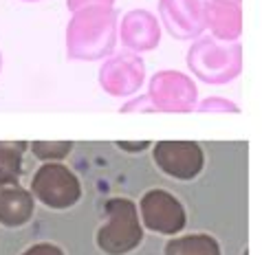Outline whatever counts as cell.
<instances>
[{"label": "cell", "instance_id": "cell-1", "mask_svg": "<svg viewBox=\"0 0 262 255\" xmlns=\"http://www.w3.org/2000/svg\"><path fill=\"white\" fill-rule=\"evenodd\" d=\"M106 222L95 233V244L106 255H128L143 242V222L139 205L130 198H108L104 205Z\"/></svg>", "mask_w": 262, "mask_h": 255}, {"label": "cell", "instance_id": "cell-2", "mask_svg": "<svg viewBox=\"0 0 262 255\" xmlns=\"http://www.w3.org/2000/svg\"><path fill=\"white\" fill-rule=\"evenodd\" d=\"M33 198L49 209L64 211L75 207L82 198V183L77 174L64 163H42L31 178Z\"/></svg>", "mask_w": 262, "mask_h": 255}, {"label": "cell", "instance_id": "cell-3", "mask_svg": "<svg viewBox=\"0 0 262 255\" xmlns=\"http://www.w3.org/2000/svg\"><path fill=\"white\" fill-rule=\"evenodd\" d=\"M143 227L161 236H179L187 224V211L177 196L163 187L148 189L139 200Z\"/></svg>", "mask_w": 262, "mask_h": 255}, {"label": "cell", "instance_id": "cell-4", "mask_svg": "<svg viewBox=\"0 0 262 255\" xmlns=\"http://www.w3.org/2000/svg\"><path fill=\"white\" fill-rule=\"evenodd\" d=\"M152 158L159 170L174 180H194L205 167V152L196 141L152 143Z\"/></svg>", "mask_w": 262, "mask_h": 255}, {"label": "cell", "instance_id": "cell-5", "mask_svg": "<svg viewBox=\"0 0 262 255\" xmlns=\"http://www.w3.org/2000/svg\"><path fill=\"white\" fill-rule=\"evenodd\" d=\"M35 200L31 189L20 185L0 187V224L7 229H18L33 218Z\"/></svg>", "mask_w": 262, "mask_h": 255}, {"label": "cell", "instance_id": "cell-6", "mask_svg": "<svg viewBox=\"0 0 262 255\" xmlns=\"http://www.w3.org/2000/svg\"><path fill=\"white\" fill-rule=\"evenodd\" d=\"M163 255H223L221 244L209 233H183L167 240Z\"/></svg>", "mask_w": 262, "mask_h": 255}, {"label": "cell", "instance_id": "cell-7", "mask_svg": "<svg viewBox=\"0 0 262 255\" xmlns=\"http://www.w3.org/2000/svg\"><path fill=\"white\" fill-rule=\"evenodd\" d=\"M29 148L25 141H0V187L18 185L23 172V154Z\"/></svg>", "mask_w": 262, "mask_h": 255}, {"label": "cell", "instance_id": "cell-8", "mask_svg": "<svg viewBox=\"0 0 262 255\" xmlns=\"http://www.w3.org/2000/svg\"><path fill=\"white\" fill-rule=\"evenodd\" d=\"M29 150L42 163H62L73 152V143L71 141H33L29 143Z\"/></svg>", "mask_w": 262, "mask_h": 255}, {"label": "cell", "instance_id": "cell-9", "mask_svg": "<svg viewBox=\"0 0 262 255\" xmlns=\"http://www.w3.org/2000/svg\"><path fill=\"white\" fill-rule=\"evenodd\" d=\"M20 255H67V253L53 242H38V244L27 246Z\"/></svg>", "mask_w": 262, "mask_h": 255}, {"label": "cell", "instance_id": "cell-10", "mask_svg": "<svg viewBox=\"0 0 262 255\" xmlns=\"http://www.w3.org/2000/svg\"><path fill=\"white\" fill-rule=\"evenodd\" d=\"M150 141H139V143H130V141H119L117 148L123 150V152H145L150 148Z\"/></svg>", "mask_w": 262, "mask_h": 255}]
</instances>
